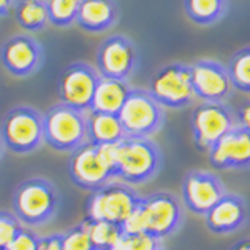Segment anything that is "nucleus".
<instances>
[{
    "instance_id": "obj_1",
    "label": "nucleus",
    "mask_w": 250,
    "mask_h": 250,
    "mask_svg": "<svg viewBox=\"0 0 250 250\" xmlns=\"http://www.w3.org/2000/svg\"><path fill=\"white\" fill-rule=\"evenodd\" d=\"M62 204L60 190L45 177L22 180L12 195V212L23 227H43L57 217Z\"/></svg>"
},
{
    "instance_id": "obj_2",
    "label": "nucleus",
    "mask_w": 250,
    "mask_h": 250,
    "mask_svg": "<svg viewBox=\"0 0 250 250\" xmlns=\"http://www.w3.org/2000/svg\"><path fill=\"white\" fill-rule=\"evenodd\" d=\"M164 165V154L152 139L125 137L117 144L115 179L128 185L154 180Z\"/></svg>"
},
{
    "instance_id": "obj_3",
    "label": "nucleus",
    "mask_w": 250,
    "mask_h": 250,
    "mask_svg": "<svg viewBox=\"0 0 250 250\" xmlns=\"http://www.w3.org/2000/svg\"><path fill=\"white\" fill-rule=\"evenodd\" d=\"M68 177L82 190H97L115 179L117 144L94 145L85 142L68 159Z\"/></svg>"
},
{
    "instance_id": "obj_4",
    "label": "nucleus",
    "mask_w": 250,
    "mask_h": 250,
    "mask_svg": "<svg viewBox=\"0 0 250 250\" xmlns=\"http://www.w3.org/2000/svg\"><path fill=\"white\" fill-rule=\"evenodd\" d=\"M87 142V112L59 102L43 114V144L63 154H72Z\"/></svg>"
},
{
    "instance_id": "obj_5",
    "label": "nucleus",
    "mask_w": 250,
    "mask_h": 250,
    "mask_svg": "<svg viewBox=\"0 0 250 250\" xmlns=\"http://www.w3.org/2000/svg\"><path fill=\"white\" fill-rule=\"evenodd\" d=\"M3 147L12 154L27 155L43 145V114L30 105L10 108L0 124Z\"/></svg>"
},
{
    "instance_id": "obj_6",
    "label": "nucleus",
    "mask_w": 250,
    "mask_h": 250,
    "mask_svg": "<svg viewBox=\"0 0 250 250\" xmlns=\"http://www.w3.org/2000/svg\"><path fill=\"white\" fill-rule=\"evenodd\" d=\"M125 137L150 139L165 124V108L148 94L147 88H130L119 114Z\"/></svg>"
},
{
    "instance_id": "obj_7",
    "label": "nucleus",
    "mask_w": 250,
    "mask_h": 250,
    "mask_svg": "<svg viewBox=\"0 0 250 250\" xmlns=\"http://www.w3.org/2000/svg\"><path fill=\"white\" fill-rule=\"evenodd\" d=\"M142 195L132 185L124 182H108L92 193L87 199V219L104 220L120 225L130 217L140 204Z\"/></svg>"
},
{
    "instance_id": "obj_8",
    "label": "nucleus",
    "mask_w": 250,
    "mask_h": 250,
    "mask_svg": "<svg viewBox=\"0 0 250 250\" xmlns=\"http://www.w3.org/2000/svg\"><path fill=\"white\" fill-rule=\"evenodd\" d=\"M147 90L164 108L179 110L188 107L195 99L190 65L182 62L164 65L152 75Z\"/></svg>"
},
{
    "instance_id": "obj_9",
    "label": "nucleus",
    "mask_w": 250,
    "mask_h": 250,
    "mask_svg": "<svg viewBox=\"0 0 250 250\" xmlns=\"http://www.w3.org/2000/svg\"><path fill=\"white\" fill-rule=\"evenodd\" d=\"M140 52L137 43L127 35L115 34L102 40L97 48V72L104 79L127 80L137 72Z\"/></svg>"
},
{
    "instance_id": "obj_10",
    "label": "nucleus",
    "mask_w": 250,
    "mask_h": 250,
    "mask_svg": "<svg viewBox=\"0 0 250 250\" xmlns=\"http://www.w3.org/2000/svg\"><path fill=\"white\" fill-rule=\"evenodd\" d=\"M145 217V233L164 240L180 230L184 208L180 200L170 192H155L140 200Z\"/></svg>"
},
{
    "instance_id": "obj_11",
    "label": "nucleus",
    "mask_w": 250,
    "mask_h": 250,
    "mask_svg": "<svg viewBox=\"0 0 250 250\" xmlns=\"http://www.w3.org/2000/svg\"><path fill=\"white\" fill-rule=\"evenodd\" d=\"M193 144L200 152H208L212 145L235 127V115L225 102H202L190 117Z\"/></svg>"
},
{
    "instance_id": "obj_12",
    "label": "nucleus",
    "mask_w": 250,
    "mask_h": 250,
    "mask_svg": "<svg viewBox=\"0 0 250 250\" xmlns=\"http://www.w3.org/2000/svg\"><path fill=\"white\" fill-rule=\"evenodd\" d=\"M100 74L94 65L87 62H74L62 70L57 82L59 99L62 104L77 110L88 112Z\"/></svg>"
},
{
    "instance_id": "obj_13",
    "label": "nucleus",
    "mask_w": 250,
    "mask_h": 250,
    "mask_svg": "<svg viewBox=\"0 0 250 250\" xmlns=\"http://www.w3.org/2000/svg\"><path fill=\"white\" fill-rule=\"evenodd\" d=\"M45 60L42 43L30 34L12 35L0 48V62L2 67L17 79L32 77L40 70Z\"/></svg>"
},
{
    "instance_id": "obj_14",
    "label": "nucleus",
    "mask_w": 250,
    "mask_h": 250,
    "mask_svg": "<svg viewBox=\"0 0 250 250\" xmlns=\"http://www.w3.org/2000/svg\"><path fill=\"white\" fill-rule=\"evenodd\" d=\"M190 75L195 99L202 102H225L233 90L227 67L217 60H195L190 63Z\"/></svg>"
},
{
    "instance_id": "obj_15",
    "label": "nucleus",
    "mask_w": 250,
    "mask_h": 250,
    "mask_svg": "<svg viewBox=\"0 0 250 250\" xmlns=\"http://www.w3.org/2000/svg\"><path fill=\"white\" fill-rule=\"evenodd\" d=\"M224 193L225 187L215 173L207 170H190L185 173L182 202L188 212L204 217Z\"/></svg>"
},
{
    "instance_id": "obj_16",
    "label": "nucleus",
    "mask_w": 250,
    "mask_h": 250,
    "mask_svg": "<svg viewBox=\"0 0 250 250\" xmlns=\"http://www.w3.org/2000/svg\"><path fill=\"white\" fill-rule=\"evenodd\" d=\"M207 154L208 162L217 170L250 168V135L235 125L212 145Z\"/></svg>"
},
{
    "instance_id": "obj_17",
    "label": "nucleus",
    "mask_w": 250,
    "mask_h": 250,
    "mask_svg": "<svg viewBox=\"0 0 250 250\" xmlns=\"http://www.w3.org/2000/svg\"><path fill=\"white\" fill-rule=\"evenodd\" d=\"M247 215L249 208L244 197L225 192L204 217L208 230L225 235L239 230L247 220Z\"/></svg>"
},
{
    "instance_id": "obj_18",
    "label": "nucleus",
    "mask_w": 250,
    "mask_h": 250,
    "mask_svg": "<svg viewBox=\"0 0 250 250\" xmlns=\"http://www.w3.org/2000/svg\"><path fill=\"white\" fill-rule=\"evenodd\" d=\"M120 19L117 0H80L75 23L88 34H104L114 29Z\"/></svg>"
},
{
    "instance_id": "obj_19",
    "label": "nucleus",
    "mask_w": 250,
    "mask_h": 250,
    "mask_svg": "<svg viewBox=\"0 0 250 250\" xmlns=\"http://www.w3.org/2000/svg\"><path fill=\"white\" fill-rule=\"evenodd\" d=\"M125 139L124 127L117 114L88 110L87 112V142L94 145H112Z\"/></svg>"
},
{
    "instance_id": "obj_20",
    "label": "nucleus",
    "mask_w": 250,
    "mask_h": 250,
    "mask_svg": "<svg viewBox=\"0 0 250 250\" xmlns=\"http://www.w3.org/2000/svg\"><path fill=\"white\" fill-rule=\"evenodd\" d=\"M130 88L132 87L128 85L127 80L100 77L95 88L90 110L105 112V114H119L124 102L127 100Z\"/></svg>"
},
{
    "instance_id": "obj_21",
    "label": "nucleus",
    "mask_w": 250,
    "mask_h": 250,
    "mask_svg": "<svg viewBox=\"0 0 250 250\" xmlns=\"http://www.w3.org/2000/svg\"><path fill=\"white\" fill-rule=\"evenodd\" d=\"M229 0H184V12L195 25H215L227 15Z\"/></svg>"
},
{
    "instance_id": "obj_22",
    "label": "nucleus",
    "mask_w": 250,
    "mask_h": 250,
    "mask_svg": "<svg viewBox=\"0 0 250 250\" xmlns=\"http://www.w3.org/2000/svg\"><path fill=\"white\" fill-rule=\"evenodd\" d=\"M12 10L19 27L27 34L42 32L48 23L45 0H15Z\"/></svg>"
},
{
    "instance_id": "obj_23",
    "label": "nucleus",
    "mask_w": 250,
    "mask_h": 250,
    "mask_svg": "<svg viewBox=\"0 0 250 250\" xmlns=\"http://www.w3.org/2000/svg\"><path fill=\"white\" fill-rule=\"evenodd\" d=\"M227 74L232 88L242 94H250V47L240 48L232 55L227 65Z\"/></svg>"
},
{
    "instance_id": "obj_24",
    "label": "nucleus",
    "mask_w": 250,
    "mask_h": 250,
    "mask_svg": "<svg viewBox=\"0 0 250 250\" xmlns=\"http://www.w3.org/2000/svg\"><path fill=\"white\" fill-rule=\"evenodd\" d=\"M87 224L94 250H112L114 245L119 242L120 235L124 233V229L120 225L110 224V222L87 219Z\"/></svg>"
},
{
    "instance_id": "obj_25",
    "label": "nucleus",
    "mask_w": 250,
    "mask_h": 250,
    "mask_svg": "<svg viewBox=\"0 0 250 250\" xmlns=\"http://www.w3.org/2000/svg\"><path fill=\"white\" fill-rule=\"evenodd\" d=\"M48 23L59 29L74 25L77 19L80 0H45Z\"/></svg>"
},
{
    "instance_id": "obj_26",
    "label": "nucleus",
    "mask_w": 250,
    "mask_h": 250,
    "mask_svg": "<svg viewBox=\"0 0 250 250\" xmlns=\"http://www.w3.org/2000/svg\"><path fill=\"white\" fill-rule=\"evenodd\" d=\"M60 233H62V250H94L88 235L87 219L80 220L74 227Z\"/></svg>"
},
{
    "instance_id": "obj_27",
    "label": "nucleus",
    "mask_w": 250,
    "mask_h": 250,
    "mask_svg": "<svg viewBox=\"0 0 250 250\" xmlns=\"http://www.w3.org/2000/svg\"><path fill=\"white\" fill-rule=\"evenodd\" d=\"M162 247V240L148 235V233H127L120 235L119 242L112 250H157Z\"/></svg>"
},
{
    "instance_id": "obj_28",
    "label": "nucleus",
    "mask_w": 250,
    "mask_h": 250,
    "mask_svg": "<svg viewBox=\"0 0 250 250\" xmlns=\"http://www.w3.org/2000/svg\"><path fill=\"white\" fill-rule=\"evenodd\" d=\"M22 227L23 225L20 224L14 212L0 210V249H5L22 230Z\"/></svg>"
},
{
    "instance_id": "obj_29",
    "label": "nucleus",
    "mask_w": 250,
    "mask_h": 250,
    "mask_svg": "<svg viewBox=\"0 0 250 250\" xmlns=\"http://www.w3.org/2000/svg\"><path fill=\"white\" fill-rule=\"evenodd\" d=\"M39 235L30 227H22L15 239L3 250H37Z\"/></svg>"
},
{
    "instance_id": "obj_30",
    "label": "nucleus",
    "mask_w": 250,
    "mask_h": 250,
    "mask_svg": "<svg viewBox=\"0 0 250 250\" xmlns=\"http://www.w3.org/2000/svg\"><path fill=\"white\" fill-rule=\"evenodd\" d=\"M37 250H62V233H48L39 237Z\"/></svg>"
},
{
    "instance_id": "obj_31",
    "label": "nucleus",
    "mask_w": 250,
    "mask_h": 250,
    "mask_svg": "<svg viewBox=\"0 0 250 250\" xmlns=\"http://www.w3.org/2000/svg\"><path fill=\"white\" fill-rule=\"evenodd\" d=\"M235 124L250 135V100L249 102H244L239 107V110L235 114Z\"/></svg>"
},
{
    "instance_id": "obj_32",
    "label": "nucleus",
    "mask_w": 250,
    "mask_h": 250,
    "mask_svg": "<svg viewBox=\"0 0 250 250\" xmlns=\"http://www.w3.org/2000/svg\"><path fill=\"white\" fill-rule=\"evenodd\" d=\"M15 0H0V17H9Z\"/></svg>"
},
{
    "instance_id": "obj_33",
    "label": "nucleus",
    "mask_w": 250,
    "mask_h": 250,
    "mask_svg": "<svg viewBox=\"0 0 250 250\" xmlns=\"http://www.w3.org/2000/svg\"><path fill=\"white\" fill-rule=\"evenodd\" d=\"M229 250H250V239H242L235 242Z\"/></svg>"
},
{
    "instance_id": "obj_34",
    "label": "nucleus",
    "mask_w": 250,
    "mask_h": 250,
    "mask_svg": "<svg viewBox=\"0 0 250 250\" xmlns=\"http://www.w3.org/2000/svg\"><path fill=\"white\" fill-rule=\"evenodd\" d=\"M3 148H5L3 147V140H2V137H0V157L3 155Z\"/></svg>"
},
{
    "instance_id": "obj_35",
    "label": "nucleus",
    "mask_w": 250,
    "mask_h": 250,
    "mask_svg": "<svg viewBox=\"0 0 250 250\" xmlns=\"http://www.w3.org/2000/svg\"><path fill=\"white\" fill-rule=\"evenodd\" d=\"M157 250H164V247H160V249H157Z\"/></svg>"
},
{
    "instance_id": "obj_36",
    "label": "nucleus",
    "mask_w": 250,
    "mask_h": 250,
    "mask_svg": "<svg viewBox=\"0 0 250 250\" xmlns=\"http://www.w3.org/2000/svg\"><path fill=\"white\" fill-rule=\"evenodd\" d=\"M0 250H3V249H0Z\"/></svg>"
}]
</instances>
